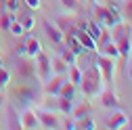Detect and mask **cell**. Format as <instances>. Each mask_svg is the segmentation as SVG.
Here are the masks:
<instances>
[{"label":"cell","mask_w":132,"mask_h":130,"mask_svg":"<svg viewBox=\"0 0 132 130\" xmlns=\"http://www.w3.org/2000/svg\"><path fill=\"white\" fill-rule=\"evenodd\" d=\"M67 74H69V82H71V84L78 88V86H80V82H82V69H80L78 65L73 63V65H69Z\"/></svg>","instance_id":"44dd1931"},{"label":"cell","mask_w":132,"mask_h":130,"mask_svg":"<svg viewBox=\"0 0 132 130\" xmlns=\"http://www.w3.org/2000/svg\"><path fill=\"white\" fill-rule=\"evenodd\" d=\"M36 116H38V120H40V126H44V128H61L59 118L55 116V113H51V111L40 109V111H36Z\"/></svg>","instance_id":"30bf717a"},{"label":"cell","mask_w":132,"mask_h":130,"mask_svg":"<svg viewBox=\"0 0 132 130\" xmlns=\"http://www.w3.org/2000/svg\"><path fill=\"white\" fill-rule=\"evenodd\" d=\"M36 59H38V78L42 80V82H46L48 78L53 76V67H51V57H48L42 48L38 51V55H36Z\"/></svg>","instance_id":"277c9868"},{"label":"cell","mask_w":132,"mask_h":130,"mask_svg":"<svg viewBox=\"0 0 132 130\" xmlns=\"http://www.w3.org/2000/svg\"><path fill=\"white\" fill-rule=\"evenodd\" d=\"M128 74H130V80H132V55H130V67H128Z\"/></svg>","instance_id":"d590c367"},{"label":"cell","mask_w":132,"mask_h":130,"mask_svg":"<svg viewBox=\"0 0 132 130\" xmlns=\"http://www.w3.org/2000/svg\"><path fill=\"white\" fill-rule=\"evenodd\" d=\"M15 55H17V57H27V51H25V40H19L17 48H15Z\"/></svg>","instance_id":"1f68e13d"},{"label":"cell","mask_w":132,"mask_h":130,"mask_svg":"<svg viewBox=\"0 0 132 130\" xmlns=\"http://www.w3.org/2000/svg\"><path fill=\"white\" fill-rule=\"evenodd\" d=\"M59 53H61L59 57H61V59H63L65 63H67V65H73V63H76V59H78V55H76L73 51H69V48H67V46H65L63 42L59 44Z\"/></svg>","instance_id":"d6986e66"},{"label":"cell","mask_w":132,"mask_h":130,"mask_svg":"<svg viewBox=\"0 0 132 130\" xmlns=\"http://www.w3.org/2000/svg\"><path fill=\"white\" fill-rule=\"evenodd\" d=\"M61 4L65 6V9H69V11H80L82 9V4H80V0H61Z\"/></svg>","instance_id":"4dcf8cb0"},{"label":"cell","mask_w":132,"mask_h":130,"mask_svg":"<svg viewBox=\"0 0 132 130\" xmlns=\"http://www.w3.org/2000/svg\"><path fill=\"white\" fill-rule=\"evenodd\" d=\"M101 82H103V78H101V71H98L96 63L94 61L88 63V67L82 71V82H80L82 92H84L86 96H90V99H94V96L101 92V88H103Z\"/></svg>","instance_id":"6da1fadb"},{"label":"cell","mask_w":132,"mask_h":130,"mask_svg":"<svg viewBox=\"0 0 132 130\" xmlns=\"http://www.w3.org/2000/svg\"><path fill=\"white\" fill-rule=\"evenodd\" d=\"M63 42H65V46H67L69 51H73L76 55H82V53H84V46L80 44L78 36H76V34H71V31H69V34H65V36H63Z\"/></svg>","instance_id":"4fadbf2b"},{"label":"cell","mask_w":132,"mask_h":130,"mask_svg":"<svg viewBox=\"0 0 132 130\" xmlns=\"http://www.w3.org/2000/svg\"><path fill=\"white\" fill-rule=\"evenodd\" d=\"M76 128H80V130H94L96 124H94V120L90 116H84V118L76 120Z\"/></svg>","instance_id":"484cf974"},{"label":"cell","mask_w":132,"mask_h":130,"mask_svg":"<svg viewBox=\"0 0 132 130\" xmlns=\"http://www.w3.org/2000/svg\"><path fill=\"white\" fill-rule=\"evenodd\" d=\"M0 2H2V0H0Z\"/></svg>","instance_id":"ab89813d"},{"label":"cell","mask_w":132,"mask_h":130,"mask_svg":"<svg viewBox=\"0 0 132 130\" xmlns=\"http://www.w3.org/2000/svg\"><path fill=\"white\" fill-rule=\"evenodd\" d=\"M90 109H92V105L88 101H80L78 105H73V109H71L69 116L73 120H80V118H84V116H90Z\"/></svg>","instance_id":"5bb4252c"},{"label":"cell","mask_w":132,"mask_h":130,"mask_svg":"<svg viewBox=\"0 0 132 130\" xmlns=\"http://www.w3.org/2000/svg\"><path fill=\"white\" fill-rule=\"evenodd\" d=\"M98 71H101V78L105 80L107 84H113V69H115V59L105 57V55H94L92 57Z\"/></svg>","instance_id":"7a4b0ae2"},{"label":"cell","mask_w":132,"mask_h":130,"mask_svg":"<svg viewBox=\"0 0 132 130\" xmlns=\"http://www.w3.org/2000/svg\"><path fill=\"white\" fill-rule=\"evenodd\" d=\"M122 2H124V0H107V4H118V6H120Z\"/></svg>","instance_id":"e575fe53"},{"label":"cell","mask_w":132,"mask_h":130,"mask_svg":"<svg viewBox=\"0 0 132 130\" xmlns=\"http://www.w3.org/2000/svg\"><path fill=\"white\" fill-rule=\"evenodd\" d=\"M90 2H94V4H103L105 0H90Z\"/></svg>","instance_id":"74e56055"},{"label":"cell","mask_w":132,"mask_h":130,"mask_svg":"<svg viewBox=\"0 0 132 130\" xmlns=\"http://www.w3.org/2000/svg\"><path fill=\"white\" fill-rule=\"evenodd\" d=\"M15 65H17V69H19V74H21V76H25V78L34 76V67H31V63H29L27 59L17 57V59H15Z\"/></svg>","instance_id":"2e32d148"},{"label":"cell","mask_w":132,"mask_h":130,"mask_svg":"<svg viewBox=\"0 0 132 130\" xmlns=\"http://www.w3.org/2000/svg\"><path fill=\"white\" fill-rule=\"evenodd\" d=\"M17 21H19V23L23 25V29H25V31H31V29L36 27V19L31 17L29 13H21L19 17H17Z\"/></svg>","instance_id":"ffe728a7"},{"label":"cell","mask_w":132,"mask_h":130,"mask_svg":"<svg viewBox=\"0 0 132 130\" xmlns=\"http://www.w3.org/2000/svg\"><path fill=\"white\" fill-rule=\"evenodd\" d=\"M25 51H27V57H36L38 51H40V40L38 38H27L25 40Z\"/></svg>","instance_id":"cb8c5ba5"},{"label":"cell","mask_w":132,"mask_h":130,"mask_svg":"<svg viewBox=\"0 0 132 130\" xmlns=\"http://www.w3.org/2000/svg\"><path fill=\"white\" fill-rule=\"evenodd\" d=\"M51 67H53V74H65V76H67L69 65L65 63L61 57H57V59H51Z\"/></svg>","instance_id":"7402d4cb"},{"label":"cell","mask_w":132,"mask_h":130,"mask_svg":"<svg viewBox=\"0 0 132 130\" xmlns=\"http://www.w3.org/2000/svg\"><path fill=\"white\" fill-rule=\"evenodd\" d=\"M15 99L21 101L23 105H29V103H34L38 99V92H36V88H31V86H21V88L15 90Z\"/></svg>","instance_id":"9c48e42d"},{"label":"cell","mask_w":132,"mask_h":130,"mask_svg":"<svg viewBox=\"0 0 132 130\" xmlns=\"http://www.w3.org/2000/svg\"><path fill=\"white\" fill-rule=\"evenodd\" d=\"M0 105H4V92L0 90Z\"/></svg>","instance_id":"8d00e7d4"},{"label":"cell","mask_w":132,"mask_h":130,"mask_svg":"<svg viewBox=\"0 0 132 130\" xmlns=\"http://www.w3.org/2000/svg\"><path fill=\"white\" fill-rule=\"evenodd\" d=\"M120 11H122V19H126V21H132V0H124Z\"/></svg>","instance_id":"4316f807"},{"label":"cell","mask_w":132,"mask_h":130,"mask_svg":"<svg viewBox=\"0 0 132 130\" xmlns=\"http://www.w3.org/2000/svg\"><path fill=\"white\" fill-rule=\"evenodd\" d=\"M9 82H11V74L4 65H0V90H4L9 86Z\"/></svg>","instance_id":"83f0119b"},{"label":"cell","mask_w":132,"mask_h":130,"mask_svg":"<svg viewBox=\"0 0 132 130\" xmlns=\"http://www.w3.org/2000/svg\"><path fill=\"white\" fill-rule=\"evenodd\" d=\"M0 65H2V57H0Z\"/></svg>","instance_id":"f35d334b"},{"label":"cell","mask_w":132,"mask_h":130,"mask_svg":"<svg viewBox=\"0 0 132 130\" xmlns=\"http://www.w3.org/2000/svg\"><path fill=\"white\" fill-rule=\"evenodd\" d=\"M6 116H9L6 128H23V126H21V120H19V116L15 113V109H13V107H6Z\"/></svg>","instance_id":"d4e9b609"},{"label":"cell","mask_w":132,"mask_h":130,"mask_svg":"<svg viewBox=\"0 0 132 130\" xmlns=\"http://www.w3.org/2000/svg\"><path fill=\"white\" fill-rule=\"evenodd\" d=\"M0 6H2V9H9L11 13H17V11H19V0H2Z\"/></svg>","instance_id":"f546056e"},{"label":"cell","mask_w":132,"mask_h":130,"mask_svg":"<svg viewBox=\"0 0 132 130\" xmlns=\"http://www.w3.org/2000/svg\"><path fill=\"white\" fill-rule=\"evenodd\" d=\"M71 34H76L78 36V40H80V44L82 46H84V51H90V53H96V40L88 34V31L86 29H82V27H73L71 29Z\"/></svg>","instance_id":"8992f818"},{"label":"cell","mask_w":132,"mask_h":130,"mask_svg":"<svg viewBox=\"0 0 132 130\" xmlns=\"http://www.w3.org/2000/svg\"><path fill=\"white\" fill-rule=\"evenodd\" d=\"M65 74H55V76H51L44 82V94L46 96H57L59 94V90H61V84L65 82Z\"/></svg>","instance_id":"5b68a950"},{"label":"cell","mask_w":132,"mask_h":130,"mask_svg":"<svg viewBox=\"0 0 132 130\" xmlns=\"http://www.w3.org/2000/svg\"><path fill=\"white\" fill-rule=\"evenodd\" d=\"M98 51H101V55H105V57H111V59H120L118 46H115V42H113V40H109V42L101 44V46H98Z\"/></svg>","instance_id":"9a60e30c"},{"label":"cell","mask_w":132,"mask_h":130,"mask_svg":"<svg viewBox=\"0 0 132 130\" xmlns=\"http://www.w3.org/2000/svg\"><path fill=\"white\" fill-rule=\"evenodd\" d=\"M59 96H63V99H69V101H73V99H76V86L69 82V80H65V82L61 84Z\"/></svg>","instance_id":"ac0fdd59"},{"label":"cell","mask_w":132,"mask_h":130,"mask_svg":"<svg viewBox=\"0 0 132 130\" xmlns=\"http://www.w3.org/2000/svg\"><path fill=\"white\" fill-rule=\"evenodd\" d=\"M42 27H44V31H46V36H48V40L51 42H55V44H61L63 42V31L55 25V23H51V21H42Z\"/></svg>","instance_id":"7c38bea8"},{"label":"cell","mask_w":132,"mask_h":130,"mask_svg":"<svg viewBox=\"0 0 132 130\" xmlns=\"http://www.w3.org/2000/svg\"><path fill=\"white\" fill-rule=\"evenodd\" d=\"M55 107H59V109L65 113V116H69V113H71V109H73V101H69V99H63V96H59V94H57Z\"/></svg>","instance_id":"603a6c76"},{"label":"cell","mask_w":132,"mask_h":130,"mask_svg":"<svg viewBox=\"0 0 132 130\" xmlns=\"http://www.w3.org/2000/svg\"><path fill=\"white\" fill-rule=\"evenodd\" d=\"M101 103H103V107H107V109H126L124 105H122V101L115 96V90H113V84H109L105 90L101 88Z\"/></svg>","instance_id":"3957f363"},{"label":"cell","mask_w":132,"mask_h":130,"mask_svg":"<svg viewBox=\"0 0 132 130\" xmlns=\"http://www.w3.org/2000/svg\"><path fill=\"white\" fill-rule=\"evenodd\" d=\"M19 120H21V126L23 128H40V120L36 116V111L29 109L27 105H23V109L19 113Z\"/></svg>","instance_id":"52a82bcc"},{"label":"cell","mask_w":132,"mask_h":130,"mask_svg":"<svg viewBox=\"0 0 132 130\" xmlns=\"http://www.w3.org/2000/svg\"><path fill=\"white\" fill-rule=\"evenodd\" d=\"M23 2L27 4V9H34V11L40 9V0H23Z\"/></svg>","instance_id":"836d02e7"},{"label":"cell","mask_w":132,"mask_h":130,"mask_svg":"<svg viewBox=\"0 0 132 130\" xmlns=\"http://www.w3.org/2000/svg\"><path fill=\"white\" fill-rule=\"evenodd\" d=\"M76 23H78V17L73 15V11L69 13V15H61V17H57V27L63 31V34H69V31L76 27Z\"/></svg>","instance_id":"8fae6325"},{"label":"cell","mask_w":132,"mask_h":130,"mask_svg":"<svg viewBox=\"0 0 132 130\" xmlns=\"http://www.w3.org/2000/svg\"><path fill=\"white\" fill-rule=\"evenodd\" d=\"M61 128H67V130H73V128H76V120H73V118L69 116L67 120L63 122V126H61Z\"/></svg>","instance_id":"d6a6232c"},{"label":"cell","mask_w":132,"mask_h":130,"mask_svg":"<svg viewBox=\"0 0 132 130\" xmlns=\"http://www.w3.org/2000/svg\"><path fill=\"white\" fill-rule=\"evenodd\" d=\"M128 113L126 111H122V109H118L113 113V116H109L107 118V122H105V126L107 128H111V130H118V128H124V126H128Z\"/></svg>","instance_id":"ba28073f"},{"label":"cell","mask_w":132,"mask_h":130,"mask_svg":"<svg viewBox=\"0 0 132 130\" xmlns=\"http://www.w3.org/2000/svg\"><path fill=\"white\" fill-rule=\"evenodd\" d=\"M17 19V15L15 13H6V9H0V29L2 31H9V27H11V23Z\"/></svg>","instance_id":"e0dca14e"},{"label":"cell","mask_w":132,"mask_h":130,"mask_svg":"<svg viewBox=\"0 0 132 130\" xmlns=\"http://www.w3.org/2000/svg\"><path fill=\"white\" fill-rule=\"evenodd\" d=\"M9 31H11L13 36H17V38H21V36L25 34V29H23V25H21V23H19L17 19H15V21L11 23V27H9Z\"/></svg>","instance_id":"f1b7e54d"}]
</instances>
